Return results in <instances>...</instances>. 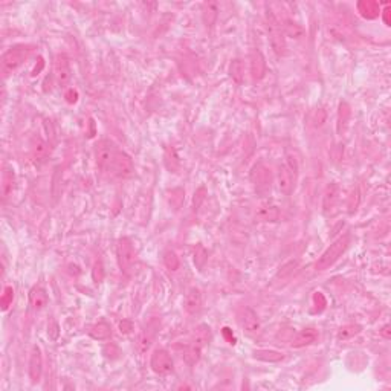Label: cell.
<instances>
[{"instance_id":"obj_2","label":"cell","mask_w":391,"mask_h":391,"mask_svg":"<svg viewBox=\"0 0 391 391\" xmlns=\"http://www.w3.org/2000/svg\"><path fill=\"white\" fill-rule=\"evenodd\" d=\"M266 28H268L269 41H271L274 52L278 57H283L286 54V35H285L281 21L277 18V15L269 8L266 9Z\"/></svg>"},{"instance_id":"obj_3","label":"cell","mask_w":391,"mask_h":391,"mask_svg":"<svg viewBox=\"0 0 391 391\" xmlns=\"http://www.w3.org/2000/svg\"><path fill=\"white\" fill-rule=\"evenodd\" d=\"M349 243H350V235H342V237H339L336 242H333V243L325 249V252L318 258V262H316V271H325V269H329V268L345 252V249L349 248Z\"/></svg>"},{"instance_id":"obj_19","label":"cell","mask_w":391,"mask_h":391,"mask_svg":"<svg viewBox=\"0 0 391 391\" xmlns=\"http://www.w3.org/2000/svg\"><path fill=\"white\" fill-rule=\"evenodd\" d=\"M211 338H212V335H211L209 325L200 324V325L196 329L194 335H193V344L197 345L199 349H203V347H206V345L211 342Z\"/></svg>"},{"instance_id":"obj_43","label":"cell","mask_w":391,"mask_h":391,"mask_svg":"<svg viewBox=\"0 0 391 391\" xmlns=\"http://www.w3.org/2000/svg\"><path fill=\"white\" fill-rule=\"evenodd\" d=\"M384 21L387 26H390V5L388 3L385 5V9H384Z\"/></svg>"},{"instance_id":"obj_31","label":"cell","mask_w":391,"mask_h":391,"mask_svg":"<svg viewBox=\"0 0 391 391\" xmlns=\"http://www.w3.org/2000/svg\"><path fill=\"white\" fill-rule=\"evenodd\" d=\"M200 355H202V349H199L197 345L191 344L185 353H184V361L188 364V365H196L199 361H200Z\"/></svg>"},{"instance_id":"obj_5","label":"cell","mask_w":391,"mask_h":391,"mask_svg":"<svg viewBox=\"0 0 391 391\" xmlns=\"http://www.w3.org/2000/svg\"><path fill=\"white\" fill-rule=\"evenodd\" d=\"M116 255H118L121 271L128 272L136 262V252H135L133 243L128 238H121L116 246Z\"/></svg>"},{"instance_id":"obj_32","label":"cell","mask_w":391,"mask_h":391,"mask_svg":"<svg viewBox=\"0 0 391 391\" xmlns=\"http://www.w3.org/2000/svg\"><path fill=\"white\" fill-rule=\"evenodd\" d=\"M361 329H362V327L358 325V324H347V325H344V327L339 329V332H338V339H349V338L358 335V333L361 332Z\"/></svg>"},{"instance_id":"obj_30","label":"cell","mask_w":391,"mask_h":391,"mask_svg":"<svg viewBox=\"0 0 391 391\" xmlns=\"http://www.w3.org/2000/svg\"><path fill=\"white\" fill-rule=\"evenodd\" d=\"M165 165H167V168H168L171 173H178L179 168H181V161H179V158H178L175 148H171V147H168V148L165 150Z\"/></svg>"},{"instance_id":"obj_23","label":"cell","mask_w":391,"mask_h":391,"mask_svg":"<svg viewBox=\"0 0 391 391\" xmlns=\"http://www.w3.org/2000/svg\"><path fill=\"white\" fill-rule=\"evenodd\" d=\"M358 9H359L362 17L370 18V20L376 18L379 15V12H381V8H379V5L376 2H359L358 3Z\"/></svg>"},{"instance_id":"obj_41","label":"cell","mask_w":391,"mask_h":391,"mask_svg":"<svg viewBox=\"0 0 391 391\" xmlns=\"http://www.w3.org/2000/svg\"><path fill=\"white\" fill-rule=\"evenodd\" d=\"M119 327H121V332H124V333H130L132 329H133V325H132L130 321H122V322L119 324Z\"/></svg>"},{"instance_id":"obj_10","label":"cell","mask_w":391,"mask_h":391,"mask_svg":"<svg viewBox=\"0 0 391 391\" xmlns=\"http://www.w3.org/2000/svg\"><path fill=\"white\" fill-rule=\"evenodd\" d=\"M295 182H296V176L292 171L286 167L281 165L278 170V178H277V184H278V190L280 193L285 196H289L295 188Z\"/></svg>"},{"instance_id":"obj_15","label":"cell","mask_w":391,"mask_h":391,"mask_svg":"<svg viewBox=\"0 0 391 391\" xmlns=\"http://www.w3.org/2000/svg\"><path fill=\"white\" fill-rule=\"evenodd\" d=\"M339 200V187L336 184H330L322 197V209L325 214H332L336 203Z\"/></svg>"},{"instance_id":"obj_20","label":"cell","mask_w":391,"mask_h":391,"mask_svg":"<svg viewBox=\"0 0 391 391\" xmlns=\"http://www.w3.org/2000/svg\"><path fill=\"white\" fill-rule=\"evenodd\" d=\"M202 15H203V23L206 28H211L215 20H217V15H219V5L215 2H206L203 5V9H202Z\"/></svg>"},{"instance_id":"obj_11","label":"cell","mask_w":391,"mask_h":391,"mask_svg":"<svg viewBox=\"0 0 391 391\" xmlns=\"http://www.w3.org/2000/svg\"><path fill=\"white\" fill-rule=\"evenodd\" d=\"M29 379L32 384H37L41 378V370H43V358H41V352L40 349L35 345L31 352V358H29Z\"/></svg>"},{"instance_id":"obj_1","label":"cell","mask_w":391,"mask_h":391,"mask_svg":"<svg viewBox=\"0 0 391 391\" xmlns=\"http://www.w3.org/2000/svg\"><path fill=\"white\" fill-rule=\"evenodd\" d=\"M29 54H31V48L26 45H18V46L8 49L0 60V69H2L3 77L6 78L8 75L14 74L28 60Z\"/></svg>"},{"instance_id":"obj_26","label":"cell","mask_w":391,"mask_h":391,"mask_svg":"<svg viewBox=\"0 0 391 391\" xmlns=\"http://www.w3.org/2000/svg\"><path fill=\"white\" fill-rule=\"evenodd\" d=\"M254 358L265 362H280L285 359V355L275 350H254Z\"/></svg>"},{"instance_id":"obj_44","label":"cell","mask_w":391,"mask_h":391,"mask_svg":"<svg viewBox=\"0 0 391 391\" xmlns=\"http://www.w3.org/2000/svg\"><path fill=\"white\" fill-rule=\"evenodd\" d=\"M381 335L385 338V339H390L391 338V330H390V324H387V325H384L382 327V330H381Z\"/></svg>"},{"instance_id":"obj_36","label":"cell","mask_w":391,"mask_h":391,"mask_svg":"<svg viewBox=\"0 0 391 391\" xmlns=\"http://www.w3.org/2000/svg\"><path fill=\"white\" fill-rule=\"evenodd\" d=\"M312 122L315 127H321L324 122H325V112L322 108H316L313 112V118H312Z\"/></svg>"},{"instance_id":"obj_13","label":"cell","mask_w":391,"mask_h":391,"mask_svg":"<svg viewBox=\"0 0 391 391\" xmlns=\"http://www.w3.org/2000/svg\"><path fill=\"white\" fill-rule=\"evenodd\" d=\"M251 179L257 190H268L271 187V170L263 164L254 167L251 173Z\"/></svg>"},{"instance_id":"obj_22","label":"cell","mask_w":391,"mask_h":391,"mask_svg":"<svg viewBox=\"0 0 391 391\" xmlns=\"http://www.w3.org/2000/svg\"><path fill=\"white\" fill-rule=\"evenodd\" d=\"M281 26H283L285 35L291 37L293 40H299V38L304 37V29L301 28V25H298L296 21H293L291 18H285L281 21Z\"/></svg>"},{"instance_id":"obj_18","label":"cell","mask_w":391,"mask_h":391,"mask_svg":"<svg viewBox=\"0 0 391 391\" xmlns=\"http://www.w3.org/2000/svg\"><path fill=\"white\" fill-rule=\"evenodd\" d=\"M48 293L43 288H32L29 292V302L34 310H41L48 306Z\"/></svg>"},{"instance_id":"obj_33","label":"cell","mask_w":391,"mask_h":391,"mask_svg":"<svg viewBox=\"0 0 391 391\" xmlns=\"http://www.w3.org/2000/svg\"><path fill=\"white\" fill-rule=\"evenodd\" d=\"M164 265L170 271H178L179 269V257L176 255L175 251H165L164 252Z\"/></svg>"},{"instance_id":"obj_21","label":"cell","mask_w":391,"mask_h":391,"mask_svg":"<svg viewBox=\"0 0 391 391\" xmlns=\"http://www.w3.org/2000/svg\"><path fill=\"white\" fill-rule=\"evenodd\" d=\"M153 339H155V330L145 329L144 332L139 333V336H138V339H136V350H138L139 353H145V352L151 347Z\"/></svg>"},{"instance_id":"obj_8","label":"cell","mask_w":391,"mask_h":391,"mask_svg":"<svg viewBox=\"0 0 391 391\" xmlns=\"http://www.w3.org/2000/svg\"><path fill=\"white\" fill-rule=\"evenodd\" d=\"M238 324L240 327L248 333V335H257L260 332V321L257 313L251 307H242L237 313Z\"/></svg>"},{"instance_id":"obj_39","label":"cell","mask_w":391,"mask_h":391,"mask_svg":"<svg viewBox=\"0 0 391 391\" xmlns=\"http://www.w3.org/2000/svg\"><path fill=\"white\" fill-rule=\"evenodd\" d=\"M358 205H359V191L355 190V191L350 194V197H349V211H350V212H355L356 208H358Z\"/></svg>"},{"instance_id":"obj_25","label":"cell","mask_w":391,"mask_h":391,"mask_svg":"<svg viewBox=\"0 0 391 391\" xmlns=\"http://www.w3.org/2000/svg\"><path fill=\"white\" fill-rule=\"evenodd\" d=\"M89 335L97 341H105L112 336V329L107 322H98V324L91 327Z\"/></svg>"},{"instance_id":"obj_14","label":"cell","mask_w":391,"mask_h":391,"mask_svg":"<svg viewBox=\"0 0 391 391\" xmlns=\"http://www.w3.org/2000/svg\"><path fill=\"white\" fill-rule=\"evenodd\" d=\"M255 217L258 222H277L280 219V209L274 203H263L258 206Z\"/></svg>"},{"instance_id":"obj_12","label":"cell","mask_w":391,"mask_h":391,"mask_svg":"<svg viewBox=\"0 0 391 391\" xmlns=\"http://www.w3.org/2000/svg\"><path fill=\"white\" fill-rule=\"evenodd\" d=\"M249 61H251V75L254 81H260L265 74H266V61L265 57L260 51L254 49L249 55Z\"/></svg>"},{"instance_id":"obj_29","label":"cell","mask_w":391,"mask_h":391,"mask_svg":"<svg viewBox=\"0 0 391 391\" xmlns=\"http://www.w3.org/2000/svg\"><path fill=\"white\" fill-rule=\"evenodd\" d=\"M350 115H352V110H350V105L347 102H341L339 104V110H338V133H342L349 124V119H350Z\"/></svg>"},{"instance_id":"obj_7","label":"cell","mask_w":391,"mask_h":391,"mask_svg":"<svg viewBox=\"0 0 391 391\" xmlns=\"http://www.w3.org/2000/svg\"><path fill=\"white\" fill-rule=\"evenodd\" d=\"M133 171H135V165H133L132 158L127 153L118 150V153L113 159V164L110 167V173L115 175L116 178H128L133 175Z\"/></svg>"},{"instance_id":"obj_24","label":"cell","mask_w":391,"mask_h":391,"mask_svg":"<svg viewBox=\"0 0 391 391\" xmlns=\"http://www.w3.org/2000/svg\"><path fill=\"white\" fill-rule=\"evenodd\" d=\"M12 188H14V171L8 167L3 168V173H2V196L3 199H8L9 194L12 193Z\"/></svg>"},{"instance_id":"obj_4","label":"cell","mask_w":391,"mask_h":391,"mask_svg":"<svg viewBox=\"0 0 391 391\" xmlns=\"http://www.w3.org/2000/svg\"><path fill=\"white\" fill-rule=\"evenodd\" d=\"M116 153H118V148L112 141H108V139L99 141L97 147H95V159H97L98 167L101 170L110 171V167L113 164V159H115Z\"/></svg>"},{"instance_id":"obj_35","label":"cell","mask_w":391,"mask_h":391,"mask_svg":"<svg viewBox=\"0 0 391 391\" xmlns=\"http://www.w3.org/2000/svg\"><path fill=\"white\" fill-rule=\"evenodd\" d=\"M285 165L292 171L295 176H298V159H296V156H295L293 151H288V155H286V164H285Z\"/></svg>"},{"instance_id":"obj_45","label":"cell","mask_w":391,"mask_h":391,"mask_svg":"<svg viewBox=\"0 0 391 391\" xmlns=\"http://www.w3.org/2000/svg\"><path fill=\"white\" fill-rule=\"evenodd\" d=\"M66 98H68V101H69V102H75V101H77V98H78V94H77L74 89H71V91L66 94Z\"/></svg>"},{"instance_id":"obj_42","label":"cell","mask_w":391,"mask_h":391,"mask_svg":"<svg viewBox=\"0 0 391 391\" xmlns=\"http://www.w3.org/2000/svg\"><path fill=\"white\" fill-rule=\"evenodd\" d=\"M223 335H225V338L228 339V342H229V344H235V338H234L232 332H231L228 327H225V329H223Z\"/></svg>"},{"instance_id":"obj_34","label":"cell","mask_w":391,"mask_h":391,"mask_svg":"<svg viewBox=\"0 0 391 391\" xmlns=\"http://www.w3.org/2000/svg\"><path fill=\"white\" fill-rule=\"evenodd\" d=\"M12 301H14V289L11 286H6L3 291V295H2V299H0L2 310H8L9 306L12 304Z\"/></svg>"},{"instance_id":"obj_37","label":"cell","mask_w":391,"mask_h":391,"mask_svg":"<svg viewBox=\"0 0 391 391\" xmlns=\"http://www.w3.org/2000/svg\"><path fill=\"white\" fill-rule=\"evenodd\" d=\"M206 255H208V254H206V251L203 249V246H197V249H196L194 252V262L199 268H202L203 263L206 262Z\"/></svg>"},{"instance_id":"obj_6","label":"cell","mask_w":391,"mask_h":391,"mask_svg":"<svg viewBox=\"0 0 391 391\" xmlns=\"http://www.w3.org/2000/svg\"><path fill=\"white\" fill-rule=\"evenodd\" d=\"M150 367L156 375H168L173 372V358L171 355L164 350V349H158L153 352L151 359H150Z\"/></svg>"},{"instance_id":"obj_28","label":"cell","mask_w":391,"mask_h":391,"mask_svg":"<svg viewBox=\"0 0 391 391\" xmlns=\"http://www.w3.org/2000/svg\"><path fill=\"white\" fill-rule=\"evenodd\" d=\"M31 151L35 159H45L49 153V145L41 138H34V141L31 144Z\"/></svg>"},{"instance_id":"obj_9","label":"cell","mask_w":391,"mask_h":391,"mask_svg":"<svg viewBox=\"0 0 391 391\" xmlns=\"http://www.w3.org/2000/svg\"><path fill=\"white\" fill-rule=\"evenodd\" d=\"M54 75L58 83V86H66L71 80V63L69 58L64 54L57 55L55 63H54Z\"/></svg>"},{"instance_id":"obj_38","label":"cell","mask_w":391,"mask_h":391,"mask_svg":"<svg viewBox=\"0 0 391 391\" xmlns=\"http://www.w3.org/2000/svg\"><path fill=\"white\" fill-rule=\"evenodd\" d=\"M92 277H94V281H95V283H101V281L104 280V269H102L101 262H97V263L94 265Z\"/></svg>"},{"instance_id":"obj_27","label":"cell","mask_w":391,"mask_h":391,"mask_svg":"<svg viewBox=\"0 0 391 391\" xmlns=\"http://www.w3.org/2000/svg\"><path fill=\"white\" fill-rule=\"evenodd\" d=\"M229 75L231 78L237 83V84H242L243 80H245V64L240 58H235L231 61L229 64Z\"/></svg>"},{"instance_id":"obj_16","label":"cell","mask_w":391,"mask_h":391,"mask_svg":"<svg viewBox=\"0 0 391 391\" xmlns=\"http://www.w3.org/2000/svg\"><path fill=\"white\" fill-rule=\"evenodd\" d=\"M202 309V292L199 288H190L185 295V310L190 315L199 313Z\"/></svg>"},{"instance_id":"obj_17","label":"cell","mask_w":391,"mask_h":391,"mask_svg":"<svg viewBox=\"0 0 391 391\" xmlns=\"http://www.w3.org/2000/svg\"><path fill=\"white\" fill-rule=\"evenodd\" d=\"M318 338V332L315 329H304L301 330L295 338L292 339V345L293 349H301V347H306V345H310L316 341Z\"/></svg>"},{"instance_id":"obj_40","label":"cell","mask_w":391,"mask_h":391,"mask_svg":"<svg viewBox=\"0 0 391 391\" xmlns=\"http://www.w3.org/2000/svg\"><path fill=\"white\" fill-rule=\"evenodd\" d=\"M205 188H200L197 193L194 194V209H197L199 206H200V203H202V200L205 199Z\"/></svg>"}]
</instances>
